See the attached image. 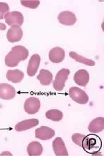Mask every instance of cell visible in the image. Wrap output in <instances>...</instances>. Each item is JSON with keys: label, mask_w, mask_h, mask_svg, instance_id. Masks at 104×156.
<instances>
[{"label": "cell", "mask_w": 104, "mask_h": 156, "mask_svg": "<svg viewBox=\"0 0 104 156\" xmlns=\"http://www.w3.org/2000/svg\"><path fill=\"white\" fill-rule=\"evenodd\" d=\"M29 56V51L24 46L17 45L11 48V52L6 56L5 63L8 67H15L21 61H25Z\"/></svg>", "instance_id": "cell-1"}, {"label": "cell", "mask_w": 104, "mask_h": 156, "mask_svg": "<svg viewBox=\"0 0 104 156\" xmlns=\"http://www.w3.org/2000/svg\"><path fill=\"white\" fill-rule=\"evenodd\" d=\"M81 147L86 153L92 155H99V151L102 147L101 138L95 134H89L84 136Z\"/></svg>", "instance_id": "cell-2"}, {"label": "cell", "mask_w": 104, "mask_h": 156, "mask_svg": "<svg viewBox=\"0 0 104 156\" xmlns=\"http://www.w3.org/2000/svg\"><path fill=\"white\" fill-rule=\"evenodd\" d=\"M70 74V70L67 68H62L57 73L55 80L53 82V87L57 91H61L63 90L65 82L68 79Z\"/></svg>", "instance_id": "cell-3"}, {"label": "cell", "mask_w": 104, "mask_h": 156, "mask_svg": "<svg viewBox=\"0 0 104 156\" xmlns=\"http://www.w3.org/2000/svg\"><path fill=\"white\" fill-rule=\"evenodd\" d=\"M69 95L74 102L79 104L84 105L88 103L89 97L83 90L76 87H72L69 90Z\"/></svg>", "instance_id": "cell-4"}, {"label": "cell", "mask_w": 104, "mask_h": 156, "mask_svg": "<svg viewBox=\"0 0 104 156\" xmlns=\"http://www.w3.org/2000/svg\"><path fill=\"white\" fill-rule=\"evenodd\" d=\"M6 23L9 26L18 25L21 26L24 23V16L22 13L19 11L8 12L5 16H4Z\"/></svg>", "instance_id": "cell-5"}, {"label": "cell", "mask_w": 104, "mask_h": 156, "mask_svg": "<svg viewBox=\"0 0 104 156\" xmlns=\"http://www.w3.org/2000/svg\"><path fill=\"white\" fill-rule=\"evenodd\" d=\"M24 109L29 114H35L38 113L40 109V101L35 97L29 98L26 100L24 104Z\"/></svg>", "instance_id": "cell-6"}, {"label": "cell", "mask_w": 104, "mask_h": 156, "mask_svg": "<svg viewBox=\"0 0 104 156\" xmlns=\"http://www.w3.org/2000/svg\"><path fill=\"white\" fill-rule=\"evenodd\" d=\"M23 36V31L20 26L13 25L8 29L6 34V38L9 42H19Z\"/></svg>", "instance_id": "cell-7"}, {"label": "cell", "mask_w": 104, "mask_h": 156, "mask_svg": "<svg viewBox=\"0 0 104 156\" xmlns=\"http://www.w3.org/2000/svg\"><path fill=\"white\" fill-rule=\"evenodd\" d=\"M59 22L62 24L72 26L76 23V17L74 13L69 11H65L59 13L58 16Z\"/></svg>", "instance_id": "cell-8"}, {"label": "cell", "mask_w": 104, "mask_h": 156, "mask_svg": "<svg viewBox=\"0 0 104 156\" xmlns=\"http://www.w3.org/2000/svg\"><path fill=\"white\" fill-rule=\"evenodd\" d=\"M16 91L13 86L2 83L0 84V98L3 100H11L15 98Z\"/></svg>", "instance_id": "cell-9"}, {"label": "cell", "mask_w": 104, "mask_h": 156, "mask_svg": "<svg viewBox=\"0 0 104 156\" xmlns=\"http://www.w3.org/2000/svg\"><path fill=\"white\" fill-rule=\"evenodd\" d=\"M40 57L38 54L31 56L27 66V74L29 76L33 77L36 74L40 66Z\"/></svg>", "instance_id": "cell-10"}, {"label": "cell", "mask_w": 104, "mask_h": 156, "mask_svg": "<svg viewBox=\"0 0 104 156\" xmlns=\"http://www.w3.org/2000/svg\"><path fill=\"white\" fill-rule=\"evenodd\" d=\"M35 137L41 140H49L55 135V131L47 126H41L35 130Z\"/></svg>", "instance_id": "cell-11"}, {"label": "cell", "mask_w": 104, "mask_h": 156, "mask_svg": "<svg viewBox=\"0 0 104 156\" xmlns=\"http://www.w3.org/2000/svg\"><path fill=\"white\" fill-rule=\"evenodd\" d=\"M65 57V50L60 47H55L52 48L49 52V60L54 63H61Z\"/></svg>", "instance_id": "cell-12"}, {"label": "cell", "mask_w": 104, "mask_h": 156, "mask_svg": "<svg viewBox=\"0 0 104 156\" xmlns=\"http://www.w3.org/2000/svg\"><path fill=\"white\" fill-rule=\"evenodd\" d=\"M53 150L55 155H68L67 148L61 137H56L53 141Z\"/></svg>", "instance_id": "cell-13"}, {"label": "cell", "mask_w": 104, "mask_h": 156, "mask_svg": "<svg viewBox=\"0 0 104 156\" xmlns=\"http://www.w3.org/2000/svg\"><path fill=\"white\" fill-rule=\"evenodd\" d=\"M74 80L76 84L81 87H86L89 80V73L86 70H79L75 73Z\"/></svg>", "instance_id": "cell-14"}, {"label": "cell", "mask_w": 104, "mask_h": 156, "mask_svg": "<svg viewBox=\"0 0 104 156\" xmlns=\"http://www.w3.org/2000/svg\"><path fill=\"white\" fill-rule=\"evenodd\" d=\"M39 124V121L37 119H26L22 121L19 122L15 126V129L16 131L22 132L29 130L31 128H34Z\"/></svg>", "instance_id": "cell-15"}, {"label": "cell", "mask_w": 104, "mask_h": 156, "mask_svg": "<svg viewBox=\"0 0 104 156\" xmlns=\"http://www.w3.org/2000/svg\"><path fill=\"white\" fill-rule=\"evenodd\" d=\"M104 129V119L103 117H97L90 122L88 126V130L92 133H98Z\"/></svg>", "instance_id": "cell-16"}, {"label": "cell", "mask_w": 104, "mask_h": 156, "mask_svg": "<svg viewBox=\"0 0 104 156\" xmlns=\"http://www.w3.org/2000/svg\"><path fill=\"white\" fill-rule=\"evenodd\" d=\"M37 79L40 82V84L43 86H48L53 80V74L49 70L45 69H41L39 75H38Z\"/></svg>", "instance_id": "cell-17"}, {"label": "cell", "mask_w": 104, "mask_h": 156, "mask_svg": "<svg viewBox=\"0 0 104 156\" xmlns=\"http://www.w3.org/2000/svg\"><path fill=\"white\" fill-rule=\"evenodd\" d=\"M25 77V74L20 70H8L6 73V78L8 81L13 83H20Z\"/></svg>", "instance_id": "cell-18"}, {"label": "cell", "mask_w": 104, "mask_h": 156, "mask_svg": "<svg viewBox=\"0 0 104 156\" xmlns=\"http://www.w3.org/2000/svg\"><path fill=\"white\" fill-rule=\"evenodd\" d=\"M43 152L42 144L38 141H32L27 146V153L30 156L40 155Z\"/></svg>", "instance_id": "cell-19"}, {"label": "cell", "mask_w": 104, "mask_h": 156, "mask_svg": "<svg viewBox=\"0 0 104 156\" xmlns=\"http://www.w3.org/2000/svg\"><path fill=\"white\" fill-rule=\"evenodd\" d=\"M69 55L72 58H73V59H74L76 62H79V63H83V64L89 66H94L95 65V62H94L93 60L82 57L81 55H79V54H77L76 52H70Z\"/></svg>", "instance_id": "cell-20"}, {"label": "cell", "mask_w": 104, "mask_h": 156, "mask_svg": "<svg viewBox=\"0 0 104 156\" xmlns=\"http://www.w3.org/2000/svg\"><path fill=\"white\" fill-rule=\"evenodd\" d=\"M46 117L53 121H60L63 118V113L59 109H50L46 112Z\"/></svg>", "instance_id": "cell-21"}, {"label": "cell", "mask_w": 104, "mask_h": 156, "mask_svg": "<svg viewBox=\"0 0 104 156\" xmlns=\"http://www.w3.org/2000/svg\"><path fill=\"white\" fill-rule=\"evenodd\" d=\"M9 6L5 2H0V20L4 18V16L8 13Z\"/></svg>", "instance_id": "cell-22"}, {"label": "cell", "mask_w": 104, "mask_h": 156, "mask_svg": "<svg viewBox=\"0 0 104 156\" xmlns=\"http://www.w3.org/2000/svg\"><path fill=\"white\" fill-rule=\"evenodd\" d=\"M21 4L25 7L30 9H36L38 8L40 4V1H21Z\"/></svg>", "instance_id": "cell-23"}, {"label": "cell", "mask_w": 104, "mask_h": 156, "mask_svg": "<svg viewBox=\"0 0 104 156\" xmlns=\"http://www.w3.org/2000/svg\"><path fill=\"white\" fill-rule=\"evenodd\" d=\"M84 136H85L84 135H81V134L80 133H75L72 135V140L76 145L81 146L82 141H83Z\"/></svg>", "instance_id": "cell-24"}, {"label": "cell", "mask_w": 104, "mask_h": 156, "mask_svg": "<svg viewBox=\"0 0 104 156\" xmlns=\"http://www.w3.org/2000/svg\"><path fill=\"white\" fill-rule=\"evenodd\" d=\"M11 155L12 156V153H9V152H3V153H2L1 154H0V155Z\"/></svg>", "instance_id": "cell-25"}]
</instances>
